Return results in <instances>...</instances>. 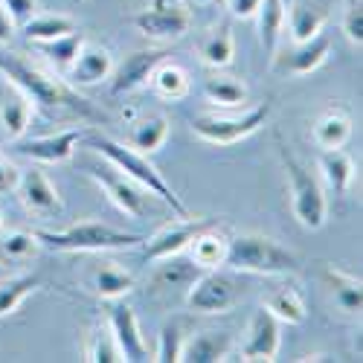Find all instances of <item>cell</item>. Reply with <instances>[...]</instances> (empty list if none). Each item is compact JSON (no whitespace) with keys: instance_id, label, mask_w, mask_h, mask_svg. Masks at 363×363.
I'll return each instance as SVG.
<instances>
[{"instance_id":"cell-4","label":"cell","mask_w":363,"mask_h":363,"mask_svg":"<svg viewBox=\"0 0 363 363\" xmlns=\"http://www.w3.org/2000/svg\"><path fill=\"white\" fill-rule=\"evenodd\" d=\"M35 238L41 247L58 250V253H105V250H125L137 247L143 235L116 230L102 221H79L65 230H35Z\"/></svg>"},{"instance_id":"cell-9","label":"cell","mask_w":363,"mask_h":363,"mask_svg":"<svg viewBox=\"0 0 363 363\" xmlns=\"http://www.w3.org/2000/svg\"><path fill=\"white\" fill-rule=\"evenodd\" d=\"M87 177L94 180V184L111 198V203L119 209V213H125L128 218H143L145 209H148V192L134 184L128 174H123L116 166H111L108 160L99 166V163H90L87 166Z\"/></svg>"},{"instance_id":"cell-25","label":"cell","mask_w":363,"mask_h":363,"mask_svg":"<svg viewBox=\"0 0 363 363\" xmlns=\"http://www.w3.org/2000/svg\"><path fill=\"white\" fill-rule=\"evenodd\" d=\"M87 285L96 296L113 302V299H123L125 294L134 291V277L128 274V270L116 267L113 262H105V264H96L94 270H90Z\"/></svg>"},{"instance_id":"cell-5","label":"cell","mask_w":363,"mask_h":363,"mask_svg":"<svg viewBox=\"0 0 363 363\" xmlns=\"http://www.w3.org/2000/svg\"><path fill=\"white\" fill-rule=\"evenodd\" d=\"M279 157H282V169H285V177H288V189H291L294 218L306 230L325 227L328 201H325V192L320 186V180L311 174V169L302 163L285 143H279Z\"/></svg>"},{"instance_id":"cell-12","label":"cell","mask_w":363,"mask_h":363,"mask_svg":"<svg viewBox=\"0 0 363 363\" xmlns=\"http://www.w3.org/2000/svg\"><path fill=\"white\" fill-rule=\"evenodd\" d=\"M206 224H213V221L198 218V216L177 218V221L166 224L163 230H157L151 238H143V241H145V247H143L145 259L157 262V259H166V256H174V253H186L189 241H192Z\"/></svg>"},{"instance_id":"cell-30","label":"cell","mask_w":363,"mask_h":363,"mask_svg":"<svg viewBox=\"0 0 363 363\" xmlns=\"http://www.w3.org/2000/svg\"><path fill=\"white\" fill-rule=\"evenodd\" d=\"M198 52H201V62L206 67H227L233 62V55H235V41H233V33H230V26H216L213 33H206L198 44Z\"/></svg>"},{"instance_id":"cell-39","label":"cell","mask_w":363,"mask_h":363,"mask_svg":"<svg viewBox=\"0 0 363 363\" xmlns=\"http://www.w3.org/2000/svg\"><path fill=\"white\" fill-rule=\"evenodd\" d=\"M343 33L352 44H363V4H349L346 6V15H343Z\"/></svg>"},{"instance_id":"cell-16","label":"cell","mask_w":363,"mask_h":363,"mask_svg":"<svg viewBox=\"0 0 363 363\" xmlns=\"http://www.w3.org/2000/svg\"><path fill=\"white\" fill-rule=\"evenodd\" d=\"M82 137H84L82 128H65V131H55V134L33 137L21 145V155H26L35 163H65L76 155Z\"/></svg>"},{"instance_id":"cell-29","label":"cell","mask_w":363,"mask_h":363,"mask_svg":"<svg viewBox=\"0 0 363 363\" xmlns=\"http://www.w3.org/2000/svg\"><path fill=\"white\" fill-rule=\"evenodd\" d=\"M148 82H151V87H155L157 96L172 99V102L184 99L189 94V73L180 67V65L169 62V58H163V62L155 67V73H151Z\"/></svg>"},{"instance_id":"cell-2","label":"cell","mask_w":363,"mask_h":363,"mask_svg":"<svg viewBox=\"0 0 363 363\" xmlns=\"http://www.w3.org/2000/svg\"><path fill=\"white\" fill-rule=\"evenodd\" d=\"M87 143H90V148H94V151H99V155L111 166H116L123 174H128L134 184H140L148 195L160 198L172 209V213H174V218H189L192 216L189 206L177 198V192L169 186V180L160 174V169L148 160V155H143V151H137V148H128L123 143H116L111 137H102V134H94Z\"/></svg>"},{"instance_id":"cell-24","label":"cell","mask_w":363,"mask_h":363,"mask_svg":"<svg viewBox=\"0 0 363 363\" xmlns=\"http://www.w3.org/2000/svg\"><path fill=\"white\" fill-rule=\"evenodd\" d=\"M323 277H325V285L331 291V299L337 302V308L346 311V314H360V308H363L360 279L346 274V270H340V267H331V264L323 270Z\"/></svg>"},{"instance_id":"cell-11","label":"cell","mask_w":363,"mask_h":363,"mask_svg":"<svg viewBox=\"0 0 363 363\" xmlns=\"http://www.w3.org/2000/svg\"><path fill=\"white\" fill-rule=\"evenodd\" d=\"M15 192H18V201L23 203V209L29 216L52 218V216L62 213V198H58V189L52 186V180L38 169L21 172Z\"/></svg>"},{"instance_id":"cell-28","label":"cell","mask_w":363,"mask_h":363,"mask_svg":"<svg viewBox=\"0 0 363 363\" xmlns=\"http://www.w3.org/2000/svg\"><path fill=\"white\" fill-rule=\"evenodd\" d=\"M253 18H259V35H262L264 52L274 58L285 29V0H262Z\"/></svg>"},{"instance_id":"cell-43","label":"cell","mask_w":363,"mask_h":363,"mask_svg":"<svg viewBox=\"0 0 363 363\" xmlns=\"http://www.w3.org/2000/svg\"><path fill=\"white\" fill-rule=\"evenodd\" d=\"M12 38H15V21L4 6V0H0V44H9Z\"/></svg>"},{"instance_id":"cell-8","label":"cell","mask_w":363,"mask_h":363,"mask_svg":"<svg viewBox=\"0 0 363 363\" xmlns=\"http://www.w3.org/2000/svg\"><path fill=\"white\" fill-rule=\"evenodd\" d=\"M238 299H241V285L230 274H221L218 267L203 270L186 288V308L198 314H227L230 308L238 306Z\"/></svg>"},{"instance_id":"cell-31","label":"cell","mask_w":363,"mask_h":363,"mask_svg":"<svg viewBox=\"0 0 363 363\" xmlns=\"http://www.w3.org/2000/svg\"><path fill=\"white\" fill-rule=\"evenodd\" d=\"M203 96L218 108H241L247 102V84L238 82L235 76H209L203 82Z\"/></svg>"},{"instance_id":"cell-37","label":"cell","mask_w":363,"mask_h":363,"mask_svg":"<svg viewBox=\"0 0 363 363\" xmlns=\"http://www.w3.org/2000/svg\"><path fill=\"white\" fill-rule=\"evenodd\" d=\"M38 250H41V241L35 238V233L15 230V233L0 235V259L4 262H26Z\"/></svg>"},{"instance_id":"cell-1","label":"cell","mask_w":363,"mask_h":363,"mask_svg":"<svg viewBox=\"0 0 363 363\" xmlns=\"http://www.w3.org/2000/svg\"><path fill=\"white\" fill-rule=\"evenodd\" d=\"M0 73L6 76L9 84H15L21 94L35 105L38 113L47 119H99L102 113L90 105L79 90L65 84L62 79L50 76L47 70L26 62L23 55L0 52Z\"/></svg>"},{"instance_id":"cell-22","label":"cell","mask_w":363,"mask_h":363,"mask_svg":"<svg viewBox=\"0 0 363 363\" xmlns=\"http://www.w3.org/2000/svg\"><path fill=\"white\" fill-rule=\"evenodd\" d=\"M203 270L186 256V253H174L166 259H157V270L151 277V285L157 291H172V288H189Z\"/></svg>"},{"instance_id":"cell-26","label":"cell","mask_w":363,"mask_h":363,"mask_svg":"<svg viewBox=\"0 0 363 363\" xmlns=\"http://www.w3.org/2000/svg\"><path fill=\"white\" fill-rule=\"evenodd\" d=\"M352 137V116L343 108H328L314 123V143L320 148H343Z\"/></svg>"},{"instance_id":"cell-38","label":"cell","mask_w":363,"mask_h":363,"mask_svg":"<svg viewBox=\"0 0 363 363\" xmlns=\"http://www.w3.org/2000/svg\"><path fill=\"white\" fill-rule=\"evenodd\" d=\"M84 354H87L84 360H90V363H123V352H119L108 325H96L94 331H90Z\"/></svg>"},{"instance_id":"cell-48","label":"cell","mask_w":363,"mask_h":363,"mask_svg":"<svg viewBox=\"0 0 363 363\" xmlns=\"http://www.w3.org/2000/svg\"><path fill=\"white\" fill-rule=\"evenodd\" d=\"M285 4H288V0H285Z\"/></svg>"},{"instance_id":"cell-36","label":"cell","mask_w":363,"mask_h":363,"mask_svg":"<svg viewBox=\"0 0 363 363\" xmlns=\"http://www.w3.org/2000/svg\"><path fill=\"white\" fill-rule=\"evenodd\" d=\"M189 337L186 323L180 317H172L163 328H160V343H157V354L151 360H160V363H177L180 360V349H184V340Z\"/></svg>"},{"instance_id":"cell-45","label":"cell","mask_w":363,"mask_h":363,"mask_svg":"<svg viewBox=\"0 0 363 363\" xmlns=\"http://www.w3.org/2000/svg\"><path fill=\"white\" fill-rule=\"evenodd\" d=\"M0 230H4V216H0Z\"/></svg>"},{"instance_id":"cell-41","label":"cell","mask_w":363,"mask_h":363,"mask_svg":"<svg viewBox=\"0 0 363 363\" xmlns=\"http://www.w3.org/2000/svg\"><path fill=\"white\" fill-rule=\"evenodd\" d=\"M18 177H21V169H18L15 163H9L4 155H0V195L15 192Z\"/></svg>"},{"instance_id":"cell-7","label":"cell","mask_w":363,"mask_h":363,"mask_svg":"<svg viewBox=\"0 0 363 363\" xmlns=\"http://www.w3.org/2000/svg\"><path fill=\"white\" fill-rule=\"evenodd\" d=\"M134 26L151 41H177L189 33L192 26V12L184 0H151V6L134 15Z\"/></svg>"},{"instance_id":"cell-20","label":"cell","mask_w":363,"mask_h":363,"mask_svg":"<svg viewBox=\"0 0 363 363\" xmlns=\"http://www.w3.org/2000/svg\"><path fill=\"white\" fill-rule=\"evenodd\" d=\"M113 70V58L105 47L99 44H82L79 55H76V62L70 65V79L73 84H99V82H108Z\"/></svg>"},{"instance_id":"cell-23","label":"cell","mask_w":363,"mask_h":363,"mask_svg":"<svg viewBox=\"0 0 363 363\" xmlns=\"http://www.w3.org/2000/svg\"><path fill=\"white\" fill-rule=\"evenodd\" d=\"M320 174L323 184L335 192V195H346L352 180H354V163L343 148H323L320 151Z\"/></svg>"},{"instance_id":"cell-19","label":"cell","mask_w":363,"mask_h":363,"mask_svg":"<svg viewBox=\"0 0 363 363\" xmlns=\"http://www.w3.org/2000/svg\"><path fill=\"white\" fill-rule=\"evenodd\" d=\"M233 349V337L227 331H198L184 340L180 349V360L186 363H218L227 360Z\"/></svg>"},{"instance_id":"cell-17","label":"cell","mask_w":363,"mask_h":363,"mask_svg":"<svg viewBox=\"0 0 363 363\" xmlns=\"http://www.w3.org/2000/svg\"><path fill=\"white\" fill-rule=\"evenodd\" d=\"M262 308L270 311L279 323L288 325H302L308 320V306H306V296L294 282H279L274 285L264 296H262Z\"/></svg>"},{"instance_id":"cell-34","label":"cell","mask_w":363,"mask_h":363,"mask_svg":"<svg viewBox=\"0 0 363 363\" xmlns=\"http://www.w3.org/2000/svg\"><path fill=\"white\" fill-rule=\"evenodd\" d=\"M82 44H84V35H82V29H76V33H70V35H58L52 41H38L33 47L41 55H47V62H52L58 70H70V65L76 62Z\"/></svg>"},{"instance_id":"cell-27","label":"cell","mask_w":363,"mask_h":363,"mask_svg":"<svg viewBox=\"0 0 363 363\" xmlns=\"http://www.w3.org/2000/svg\"><path fill=\"white\" fill-rule=\"evenodd\" d=\"M131 148L143 151V155H155L157 148H163V143L169 140V119L163 113H148L131 125Z\"/></svg>"},{"instance_id":"cell-10","label":"cell","mask_w":363,"mask_h":363,"mask_svg":"<svg viewBox=\"0 0 363 363\" xmlns=\"http://www.w3.org/2000/svg\"><path fill=\"white\" fill-rule=\"evenodd\" d=\"M166 58L163 50H134L131 55H125L119 65H113L108 84H111V94L113 96H123V94H134L143 84H148L155 67Z\"/></svg>"},{"instance_id":"cell-46","label":"cell","mask_w":363,"mask_h":363,"mask_svg":"<svg viewBox=\"0 0 363 363\" xmlns=\"http://www.w3.org/2000/svg\"><path fill=\"white\" fill-rule=\"evenodd\" d=\"M349 4H357V0H349Z\"/></svg>"},{"instance_id":"cell-42","label":"cell","mask_w":363,"mask_h":363,"mask_svg":"<svg viewBox=\"0 0 363 363\" xmlns=\"http://www.w3.org/2000/svg\"><path fill=\"white\" fill-rule=\"evenodd\" d=\"M262 0H227V9L235 15V18H253L256 9H259Z\"/></svg>"},{"instance_id":"cell-13","label":"cell","mask_w":363,"mask_h":363,"mask_svg":"<svg viewBox=\"0 0 363 363\" xmlns=\"http://www.w3.org/2000/svg\"><path fill=\"white\" fill-rule=\"evenodd\" d=\"M279 320L270 311H256L245 328V340H241V360H277L279 354Z\"/></svg>"},{"instance_id":"cell-14","label":"cell","mask_w":363,"mask_h":363,"mask_svg":"<svg viewBox=\"0 0 363 363\" xmlns=\"http://www.w3.org/2000/svg\"><path fill=\"white\" fill-rule=\"evenodd\" d=\"M328 52H331V38L325 33H317L308 41H296L285 55H274V70L279 76H308L325 65Z\"/></svg>"},{"instance_id":"cell-47","label":"cell","mask_w":363,"mask_h":363,"mask_svg":"<svg viewBox=\"0 0 363 363\" xmlns=\"http://www.w3.org/2000/svg\"><path fill=\"white\" fill-rule=\"evenodd\" d=\"M79 4H84V0H79Z\"/></svg>"},{"instance_id":"cell-3","label":"cell","mask_w":363,"mask_h":363,"mask_svg":"<svg viewBox=\"0 0 363 363\" xmlns=\"http://www.w3.org/2000/svg\"><path fill=\"white\" fill-rule=\"evenodd\" d=\"M224 264L230 270H238V274H256V277H288L299 270L296 253L262 233L233 235L227 241Z\"/></svg>"},{"instance_id":"cell-40","label":"cell","mask_w":363,"mask_h":363,"mask_svg":"<svg viewBox=\"0 0 363 363\" xmlns=\"http://www.w3.org/2000/svg\"><path fill=\"white\" fill-rule=\"evenodd\" d=\"M4 6L9 9V15H12L15 26H23L29 18L35 15V9H38V0H4Z\"/></svg>"},{"instance_id":"cell-35","label":"cell","mask_w":363,"mask_h":363,"mask_svg":"<svg viewBox=\"0 0 363 363\" xmlns=\"http://www.w3.org/2000/svg\"><path fill=\"white\" fill-rule=\"evenodd\" d=\"M29 119H33V105H29V99L23 94L6 99L4 108H0V125H4L9 140H21L26 134Z\"/></svg>"},{"instance_id":"cell-18","label":"cell","mask_w":363,"mask_h":363,"mask_svg":"<svg viewBox=\"0 0 363 363\" xmlns=\"http://www.w3.org/2000/svg\"><path fill=\"white\" fill-rule=\"evenodd\" d=\"M325 9L314 0H288L285 4V23H288V33L291 41H308L317 33L325 29Z\"/></svg>"},{"instance_id":"cell-15","label":"cell","mask_w":363,"mask_h":363,"mask_svg":"<svg viewBox=\"0 0 363 363\" xmlns=\"http://www.w3.org/2000/svg\"><path fill=\"white\" fill-rule=\"evenodd\" d=\"M108 328L111 335L119 346V352H123V360H131V363H143V360H151L148 357V346L140 335V323H137V314L123 306V302L113 299V306L108 311Z\"/></svg>"},{"instance_id":"cell-32","label":"cell","mask_w":363,"mask_h":363,"mask_svg":"<svg viewBox=\"0 0 363 363\" xmlns=\"http://www.w3.org/2000/svg\"><path fill=\"white\" fill-rule=\"evenodd\" d=\"M38 285H41L38 274H15L0 279V317L15 314Z\"/></svg>"},{"instance_id":"cell-44","label":"cell","mask_w":363,"mask_h":363,"mask_svg":"<svg viewBox=\"0 0 363 363\" xmlns=\"http://www.w3.org/2000/svg\"><path fill=\"white\" fill-rule=\"evenodd\" d=\"M189 4H195V6H209V4H218V0H189Z\"/></svg>"},{"instance_id":"cell-21","label":"cell","mask_w":363,"mask_h":363,"mask_svg":"<svg viewBox=\"0 0 363 363\" xmlns=\"http://www.w3.org/2000/svg\"><path fill=\"white\" fill-rule=\"evenodd\" d=\"M227 241L230 235L218 227V224H206L186 247V256L201 267V270H213L221 267L227 259Z\"/></svg>"},{"instance_id":"cell-33","label":"cell","mask_w":363,"mask_h":363,"mask_svg":"<svg viewBox=\"0 0 363 363\" xmlns=\"http://www.w3.org/2000/svg\"><path fill=\"white\" fill-rule=\"evenodd\" d=\"M76 29L79 23L67 15H33L23 23V35L29 44H38V41H52L58 35H70Z\"/></svg>"},{"instance_id":"cell-6","label":"cell","mask_w":363,"mask_h":363,"mask_svg":"<svg viewBox=\"0 0 363 363\" xmlns=\"http://www.w3.org/2000/svg\"><path fill=\"white\" fill-rule=\"evenodd\" d=\"M270 119V105H256L238 116H218V113H201L192 119V131L195 137H201L203 143L213 145H233L247 140L250 134H256L264 123Z\"/></svg>"}]
</instances>
